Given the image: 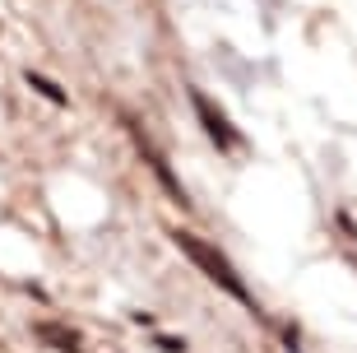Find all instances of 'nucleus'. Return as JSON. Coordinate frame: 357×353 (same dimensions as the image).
I'll return each mask as SVG.
<instances>
[{
	"instance_id": "nucleus-1",
	"label": "nucleus",
	"mask_w": 357,
	"mask_h": 353,
	"mask_svg": "<svg viewBox=\"0 0 357 353\" xmlns=\"http://www.w3.org/2000/svg\"><path fill=\"white\" fill-rule=\"evenodd\" d=\"M172 242H176V247L185 251V256H190V265H199V270H204V275H209L213 284L223 288L227 298H237L241 307H246V312H255V298H251V288H246V284L237 279V270L227 265V256H223L218 247H209V242H199L195 233H172Z\"/></svg>"
},
{
	"instance_id": "nucleus-2",
	"label": "nucleus",
	"mask_w": 357,
	"mask_h": 353,
	"mask_svg": "<svg viewBox=\"0 0 357 353\" xmlns=\"http://www.w3.org/2000/svg\"><path fill=\"white\" fill-rule=\"evenodd\" d=\"M190 103H195V117L204 121V131L213 135V144H218V149H223V154H232V149H237V135L227 131V121H223V112H218V107H213V98H204V93L199 89H190Z\"/></svg>"
},
{
	"instance_id": "nucleus-3",
	"label": "nucleus",
	"mask_w": 357,
	"mask_h": 353,
	"mask_svg": "<svg viewBox=\"0 0 357 353\" xmlns=\"http://www.w3.org/2000/svg\"><path fill=\"white\" fill-rule=\"evenodd\" d=\"M38 335L47 344H61L66 353H79V340H70V330H61V326H38Z\"/></svg>"
},
{
	"instance_id": "nucleus-4",
	"label": "nucleus",
	"mask_w": 357,
	"mask_h": 353,
	"mask_svg": "<svg viewBox=\"0 0 357 353\" xmlns=\"http://www.w3.org/2000/svg\"><path fill=\"white\" fill-rule=\"evenodd\" d=\"M28 84H33V89H38V93H47L52 103H66V93L56 89V84H47V79H42V75H28Z\"/></svg>"
}]
</instances>
